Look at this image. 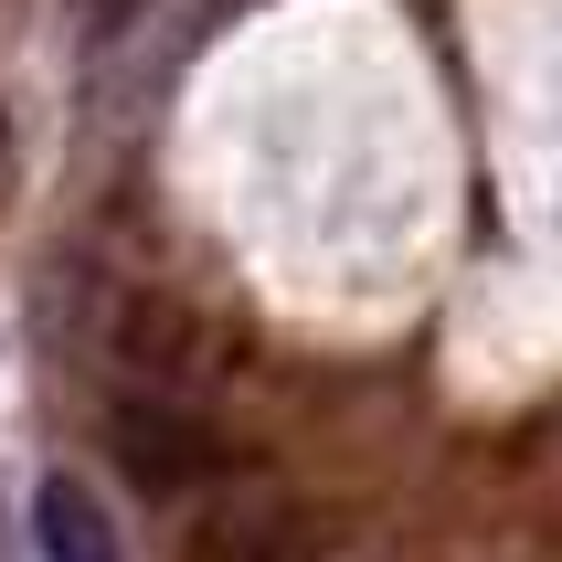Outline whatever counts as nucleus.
<instances>
[{
	"mask_svg": "<svg viewBox=\"0 0 562 562\" xmlns=\"http://www.w3.org/2000/svg\"><path fill=\"white\" fill-rule=\"evenodd\" d=\"M181 562H318V509L297 488H277V477L213 488L181 520Z\"/></svg>",
	"mask_w": 562,
	"mask_h": 562,
	"instance_id": "1",
	"label": "nucleus"
},
{
	"mask_svg": "<svg viewBox=\"0 0 562 562\" xmlns=\"http://www.w3.org/2000/svg\"><path fill=\"white\" fill-rule=\"evenodd\" d=\"M117 468L138 499H191V488H213L223 477V436L181 393H127L117 404Z\"/></svg>",
	"mask_w": 562,
	"mask_h": 562,
	"instance_id": "2",
	"label": "nucleus"
},
{
	"mask_svg": "<svg viewBox=\"0 0 562 562\" xmlns=\"http://www.w3.org/2000/svg\"><path fill=\"white\" fill-rule=\"evenodd\" d=\"M32 541H43V562H127L117 520H106V499L86 477H43L32 488Z\"/></svg>",
	"mask_w": 562,
	"mask_h": 562,
	"instance_id": "3",
	"label": "nucleus"
},
{
	"mask_svg": "<svg viewBox=\"0 0 562 562\" xmlns=\"http://www.w3.org/2000/svg\"><path fill=\"white\" fill-rule=\"evenodd\" d=\"M117 361H127L138 382H159V393H170V382L202 361V340H191V318H181V308L138 297V308H127V329H117Z\"/></svg>",
	"mask_w": 562,
	"mask_h": 562,
	"instance_id": "4",
	"label": "nucleus"
},
{
	"mask_svg": "<svg viewBox=\"0 0 562 562\" xmlns=\"http://www.w3.org/2000/svg\"><path fill=\"white\" fill-rule=\"evenodd\" d=\"M138 11H149V0H86V32H95V43H106V32H127V22H138Z\"/></svg>",
	"mask_w": 562,
	"mask_h": 562,
	"instance_id": "5",
	"label": "nucleus"
},
{
	"mask_svg": "<svg viewBox=\"0 0 562 562\" xmlns=\"http://www.w3.org/2000/svg\"><path fill=\"white\" fill-rule=\"evenodd\" d=\"M0 138H11V127H0Z\"/></svg>",
	"mask_w": 562,
	"mask_h": 562,
	"instance_id": "6",
	"label": "nucleus"
}]
</instances>
